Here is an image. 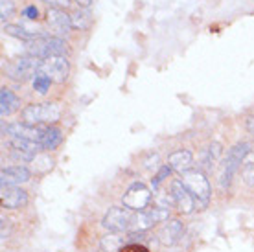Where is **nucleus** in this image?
Returning a JSON list of instances; mask_svg holds the SVG:
<instances>
[{"mask_svg":"<svg viewBox=\"0 0 254 252\" xmlns=\"http://www.w3.org/2000/svg\"><path fill=\"white\" fill-rule=\"evenodd\" d=\"M181 183L185 184L188 191H190L193 199H195V210H204L208 206L210 195H212V188H210L208 179L204 177V173L197 170H190L183 173Z\"/></svg>","mask_w":254,"mask_h":252,"instance_id":"obj_1","label":"nucleus"},{"mask_svg":"<svg viewBox=\"0 0 254 252\" xmlns=\"http://www.w3.org/2000/svg\"><path fill=\"white\" fill-rule=\"evenodd\" d=\"M66 43H64L61 37H46V35H41V37L33 39L28 43L26 46V54L32 57H37V59H48V57H58L64 56L66 54Z\"/></svg>","mask_w":254,"mask_h":252,"instance_id":"obj_2","label":"nucleus"},{"mask_svg":"<svg viewBox=\"0 0 254 252\" xmlns=\"http://www.w3.org/2000/svg\"><path fill=\"white\" fill-rule=\"evenodd\" d=\"M251 153V145L247 142H238L236 145H232L227 153L225 164H223V175H221V186L229 188L232 183V177L236 175V171L242 168V164L245 162L247 155Z\"/></svg>","mask_w":254,"mask_h":252,"instance_id":"obj_3","label":"nucleus"},{"mask_svg":"<svg viewBox=\"0 0 254 252\" xmlns=\"http://www.w3.org/2000/svg\"><path fill=\"white\" fill-rule=\"evenodd\" d=\"M22 118L24 124H46V122H58L61 118V107L59 103H32L22 109Z\"/></svg>","mask_w":254,"mask_h":252,"instance_id":"obj_4","label":"nucleus"},{"mask_svg":"<svg viewBox=\"0 0 254 252\" xmlns=\"http://www.w3.org/2000/svg\"><path fill=\"white\" fill-rule=\"evenodd\" d=\"M39 66H41V59L32 56H24L7 64L6 72L7 76L11 77V79H15V81H26L28 77L37 76Z\"/></svg>","mask_w":254,"mask_h":252,"instance_id":"obj_5","label":"nucleus"},{"mask_svg":"<svg viewBox=\"0 0 254 252\" xmlns=\"http://www.w3.org/2000/svg\"><path fill=\"white\" fill-rule=\"evenodd\" d=\"M122 202H124L126 208L133 210V212H142L151 202V191H149L146 184L134 183L127 188V191L122 197Z\"/></svg>","mask_w":254,"mask_h":252,"instance_id":"obj_6","label":"nucleus"},{"mask_svg":"<svg viewBox=\"0 0 254 252\" xmlns=\"http://www.w3.org/2000/svg\"><path fill=\"white\" fill-rule=\"evenodd\" d=\"M133 210L126 208V206L124 208L113 206L105 214L102 225L111 232H127V230H131V225H133Z\"/></svg>","mask_w":254,"mask_h":252,"instance_id":"obj_7","label":"nucleus"},{"mask_svg":"<svg viewBox=\"0 0 254 252\" xmlns=\"http://www.w3.org/2000/svg\"><path fill=\"white\" fill-rule=\"evenodd\" d=\"M168 217H170L168 206H155V208H149V210L134 212L131 232H142V230H146V228L157 225L160 221H166Z\"/></svg>","mask_w":254,"mask_h":252,"instance_id":"obj_8","label":"nucleus"},{"mask_svg":"<svg viewBox=\"0 0 254 252\" xmlns=\"http://www.w3.org/2000/svg\"><path fill=\"white\" fill-rule=\"evenodd\" d=\"M39 72H43L50 77L54 83H63L66 77H68L70 72V64L66 61L64 56L58 57H48V59H43L41 61V66H39Z\"/></svg>","mask_w":254,"mask_h":252,"instance_id":"obj_9","label":"nucleus"},{"mask_svg":"<svg viewBox=\"0 0 254 252\" xmlns=\"http://www.w3.org/2000/svg\"><path fill=\"white\" fill-rule=\"evenodd\" d=\"M172 201L181 214H191L195 210V199L181 181L172 183Z\"/></svg>","mask_w":254,"mask_h":252,"instance_id":"obj_10","label":"nucleus"},{"mask_svg":"<svg viewBox=\"0 0 254 252\" xmlns=\"http://www.w3.org/2000/svg\"><path fill=\"white\" fill-rule=\"evenodd\" d=\"M4 131L7 134H11V136H17V138H24V140H30V142L41 144L46 132V127L32 126V124H24L22 122V124H11V126H7Z\"/></svg>","mask_w":254,"mask_h":252,"instance_id":"obj_11","label":"nucleus"},{"mask_svg":"<svg viewBox=\"0 0 254 252\" xmlns=\"http://www.w3.org/2000/svg\"><path fill=\"white\" fill-rule=\"evenodd\" d=\"M9 145H11V155L17 160H22V162H30L35 158L39 149H43L41 144L37 142H30V140H24V138H17V136H13L9 140Z\"/></svg>","mask_w":254,"mask_h":252,"instance_id":"obj_12","label":"nucleus"},{"mask_svg":"<svg viewBox=\"0 0 254 252\" xmlns=\"http://www.w3.org/2000/svg\"><path fill=\"white\" fill-rule=\"evenodd\" d=\"M46 17H48V26H50V30L58 37H63L66 33L72 30V19H70V15L64 9H58V7H50L48 13H46Z\"/></svg>","mask_w":254,"mask_h":252,"instance_id":"obj_13","label":"nucleus"},{"mask_svg":"<svg viewBox=\"0 0 254 252\" xmlns=\"http://www.w3.org/2000/svg\"><path fill=\"white\" fill-rule=\"evenodd\" d=\"M0 202H2L4 208L19 210L28 204V193L24 189L17 188V186H6V188H2Z\"/></svg>","mask_w":254,"mask_h":252,"instance_id":"obj_14","label":"nucleus"},{"mask_svg":"<svg viewBox=\"0 0 254 252\" xmlns=\"http://www.w3.org/2000/svg\"><path fill=\"white\" fill-rule=\"evenodd\" d=\"M185 234V227L179 219H170L164 227L159 230V241L164 247H172L175 245Z\"/></svg>","mask_w":254,"mask_h":252,"instance_id":"obj_15","label":"nucleus"},{"mask_svg":"<svg viewBox=\"0 0 254 252\" xmlns=\"http://www.w3.org/2000/svg\"><path fill=\"white\" fill-rule=\"evenodd\" d=\"M30 181V171L24 166H11V168H4L0 171V183L2 188L6 186H17V184L28 183Z\"/></svg>","mask_w":254,"mask_h":252,"instance_id":"obj_16","label":"nucleus"},{"mask_svg":"<svg viewBox=\"0 0 254 252\" xmlns=\"http://www.w3.org/2000/svg\"><path fill=\"white\" fill-rule=\"evenodd\" d=\"M191 164H193V155L188 149H179V151H173L170 157H168V166L172 168L173 171L177 173H186L190 171Z\"/></svg>","mask_w":254,"mask_h":252,"instance_id":"obj_17","label":"nucleus"},{"mask_svg":"<svg viewBox=\"0 0 254 252\" xmlns=\"http://www.w3.org/2000/svg\"><path fill=\"white\" fill-rule=\"evenodd\" d=\"M19 107H20L19 98L13 94L9 88L6 87L2 88L0 90V114L2 116H9V114H13Z\"/></svg>","mask_w":254,"mask_h":252,"instance_id":"obj_18","label":"nucleus"},{"mask_svg":"<svg viewBox=\"0 0 254 252\" xmlns=\"http://www.w3.org/2000/svg\"><path fill=\"white\" fill-rule=\"evenodd\" d=\"M127 243H129V241H127V236H124L122 232L107 234V236H103L102 241H100L103 252H118L122 247L127 245Z\"/></svg>","mask_w":254,"mask_h":252,"instance_id":"obj_19","label":"nucleus"},{"mask_svg":"<svg viewBox=\"0 0 254 252\" xmlns=\"http://www.w3.org/2000/svg\"><path fill=\"white\" fill-rule=\"evenodd\" d=\"M63 142V134H61V129L58 127H46V132L43 136V142H41V147L43 149H56L59 144Z\"/></svg>","mask_w":254,"mask_h":252,"instance_id":"obj_20","label":"nucleus"},{"mask_svg":"<svg viewBox=\"0 0 254 252\" xmlns=\"http://www.w3.org/2000/svg\"><path fill=\"white\" fill-rule=\"evenodd\" d=\"M4 32H6L7 35H11V37L24 39V41H33V39H37V37L43 35V33L26 30V28H22V26H19V24H6L4 26Z\"/></svg>","mask_w":254,"mask_h":252,"instance_id":"obj_21","label":"nucleus"},{"mask_svg":"<svg viewBox=\"0 0 254 252\" xmlns=\"http://www.w3.org/2000/svg\"><path fill=\"white\" fill-rule=\"evenodd\" d=\"M70 19H72V28L74 30H87L92 22V17H90V13L87 9H77V11L70 13Z\"/></svg>","mask_w":254,"mask_h":252,"instance_id":"obj_22","label":"nucleus"},{"mask_svg":"<svg viewBox=\"0 0 254 252\" xmlns=\"http://www.w3.org/2000/svg\"><path fill=\"white\" fill-rule=\"evenodd\" d=\"M52 83H54V81H52L46 74H43V72H37V76L33 77V88L37 90L39 94H46Z\"/></svg>","mask_w":254,"mask_h":252,"instance_id":"obj_23","label":"nucleus"},{"mask_svg":"<svg viewBox=\"0 0 254 252\" xmlns=\"http://www.w3.org/2000/svg\"><path fill=\"white\" fill-rule=\"evenodd\" d=\"M219 155H221V145L217 144V142H214V144H210L208 147H206V157H204V166H206V168H212V166H214V162H216L217 158H219Z\"/></svg>","mask_w":254,"mask_h":252,"instance_id":"obj_24","label":"nucleus"},{"mask_svg":"<svg viewBox=\"0 0 254 252\" xmlns=\"http://www.w3.org/2000/svg\"><path fill=\"white\" fill-rule=\"evenodd\" d=\"M13 11H15V6H13L11 0H0V17H2V20L11 17Z\"/></svg>","mask_w":254,"mask_h":252,"instance_id":"obj_25","label":"nucleus"},{"mask_svg":"<svg viewBox=\"0 0 254 252\" xmlns=\"http://www.w3.org/2000/svg\"><path fill=\"white\" fill-rule=\"evenodd\" d=\"M170 173H172V168H170V166H162V168H160V171L155 175V179H153V189L159 188V184L162 183V181H164Z\"/></svg>","mask_w":254,"mask_h":252,"instance_id":"obj_26","label":"nucleus"},{"mask_svg":"<svg viewBox=\"0 0 254 252\" xmlns=\"http://www.w3.org/2000/svg\"><path fill=\"white\" fill-rule=\"evenodd\" d=\"M118 252H149V249L146 245H142V243H127Z\"/></svg>","mask_w":254,"mask_h":252,"instance_id":"obj_27","label":"nucleus"},{"mask_svg":"<svg viewBox=\"0 0 254 252\" xmlns=\"http://www.w3.org/2000/svg\"><path fill=\"white\" fill-rule=\"evenodd\" d=\"M43 2H46L52 7H58V9H66L70 6V0H43Z\"/></svg>","mask_w":254,"mask_h":252,"instance_id":"obj_28","label":"nucleus"},{"mask_svg":"<svg viewBox=\"0 0 254 252\" xmlns=\"http://www.w3.org/2000/svg\"><path fill=\"white\" fill-rule=\"evenodd\" d=\"M24 17L26 19H30V20H35L39 17V9L35 6H28L24 9Z\"/></svg>","mask_w":254,"mask_h":252,"instance_id":"obj_29","label":"nucleus"},{"mask_svg":"<svg viewBox=\"0 0 254 252\" xmlns=\"http://www.w3.org/2000/svg\"><path fill=\"white\" fill-rule=\"evenodd\" d=\"M245 127H247L249 134H253L254 136V116H249L247 122H245Z\"/></svg>","mask_w":254,"mask_h":252,"instance_id":"obj_30","label":"nucleus"},{"mask_svg":"<svg viewBox=\"0 0 254 252\" xmlns=\"http://www.w3.org/2000/svg\"><path fill=\"white\" fill-rule=\"evenodd\" d=\"M77 6L81 7V9H89L90 4H92V0H74Z\"/></svg>","mask_w":254,"mask_h":252,"instance_id":"obj_31","label":"nucleus"}]
</instances>
